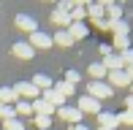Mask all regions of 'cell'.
Returning <instances> with one entry per match:
<instances>
[{
	"label": "cell",
	"mask_w": 133,
	"mask_h": 130,
	"mask_svg": "<svg viewBox=\"0 0 133 130\" xmlns=\"http://www.w3.org/2000/svg\"><path fill=\"white\" fill-rule=\"evenodd\" d=\"M14 92L19 100H27V103H33V100L41 98V92L33 87V81H19V84H14Z\"/></svg>",
	"instance_id": "obj_1"
},
{
	"label": "cell",
	"mask_w": 133,
	"mask_h": 130,
	"mask_svg": "<svg viewBox=\"0 0 133 130\" xmlns=\"http://www.w3.org/2000/svg\"><path fill=\"white\" fill-rule=\"evenodd\" d=\"M111 92H114V90L106 84V81H90V87H87V95L95 98L98 103H101V100H106V98H111Z\"/></svg>",
	"instance_id": "obj_2"
},
{
	"label": "cell",
	"mask_w": 133,
	"mask_h": 130,
	"mask_svg": "<svg viewBox=\"0 0 133 130\" xmlns=\"http://www.w3.org/2000/svg\"><path fill=\"white\" fill-rule=\"evenodd\" d=\"M57 117L63 122H68V125H82V111L79 109H71V106H63V109H57Z\"/></svg>",
	"instance_id": "obj_3"
},
{
	"label": "cell",
	"mask_w": 133,
	"mask_h": 130,
	"mask_svg": "<svg viewBox=\"0 0 133 130\" xmlns=\"http://www.w3.org/2000/svg\"><path fill=\"white\" fill-rule=\"evenodd\" d=\"M41 100H46L52 109H63V106H68V98H63L54 87H52V90H46V92H41Z\"/></svg>",
	"instance_id": "obj_4"
},
{
	"label": "cell",
	"mask_w": 133,
	"mask_h": 130,
	"mask_svg": "<svg viewBox=\"0 0 133 130\" xmlns=\"http://www.w3.org/2000/svg\"><path fill=\"white\" fill-rule=\"evenodd\" d=\"M76 109H79L82 114H101V103H98L95 98H90V95H82Z\"/></svg>",
	"instance_id": "obj_5"
},
{
	"label": "cell",
	"mask_w": 133,
	"mask_h": 130,
	"mask_svg": "<svg viewBox=\"0 0 133 130\" xmlns=\"http://www.w3.org/2000/svg\"><path fill=\"white\" fill-rule=\"evenodd\" d=\"M27 44L33 46V49H49V46H52V35L35 30V33H30V41H27Z\"/></svg>",
	"instance_id": "obj_6"
},
{
	"label": "cell",
	"mask_w": 133,
	"mask_h": 130,
	"mask_svg": "<svg viewBox=\"0 0 133 130\" xmlns=\"http://www.w3.org/2000/svg\"><path fill=\"white\" fill-rule=\"evenodd\" d=\"M109 76V87H130V79H128V70H111V73H106Z\"/></svg>",
	"instance_id": "obj_7"
},
{
	"label": "cell",
	"mask_w": 133,
	"mask_h": 130,
	"mask_svg": "<svg viewBox=\"0 0 133 130\" xmlns=\"http://www.w3.org/2000/svg\"><path fill=\"white\" fill-rule=\"evenodd\" d=\"M11 54L19 57V60H30V57L35 54V49H33L30 44H25V41H22V44H14V46H11Z\"/></svg>",
	"instance_id": "obj_8"
},
{
	"label": "cell",
	"mask_w": 133,
	"mask_h": 130,
	"mask_svg": "<svg viewBox=\"0 0 133 130\" xmlns=\"http://www.w3.org/2000/svg\"><path fill=\"white\" fill-rule=\"evenodd\" d=\"M101 62H103L106 73H111V70H125V65H122V57H119V54H106Z\"/></svg>",
	"instance_id": "obj_9"
},
{
	"label": "cell",
	"mask_w": 133,
	"mask_h": 130,
	"mask_svg": "<svg viewBox=\"0 0 133 130\" xmlns=\"http://www.w3.org/2000/svg\"><path fill=\"white\" fill-rule=\"evenodd\" d=\"M30 81H33V87H35L38 92H46V90H52V87H54V81H52L46 73H35Z\"/></svg>",
	"instance_id": "obj_10"
},
{
	"label": "cell",
	"mask_w": 133,
	"mask_h": 130,
	"mask_svg": "<svg viewBox=\"0 0 133 130\" xmlns=\"http://www.w3.org/2000/svg\"><path fill=\"white\" fill-rule=\"evenodd\" d=\"M16 27L25 30V33H35V30H38L35 19H33V16H27V14H19V16H16Z\"/></svg>",
	"instance_id": "obj_11"
},
{
	"label": "cell",
	"mask_w": 133,
	"mask_h": 130,
	"mask_svg": "<svg viewBox=\"0 0 133 130\" xmlns=\"http://www.w3.org/2000/svg\"><path fill=\"white\" fill-rule=\"evenodd\" d=\"M98 127H111V130H117V127H119V122H117V114L101 111V114H98Z\"/></svg>",
	"instance_id": "obj_12"
},
{
	"label": "cell",
	"mask_w": 133,
	"mask_h": 130,
	"mask_svg": "<svg viewBox=\"0 0 133 130\" xmlns=\"http://www.w3.org/2000/svg\"><path fill=\"white\" fill-rule=\"evenodd\" d=\"M68 35L74 38V44L82 41V38H87V25H84V22H74V25L68 27Z\"/></svg>",
	"instance_id": "obj_13"
},
{
	"label": "cell",
	"mask_w": 133,
	"mask_h": 130,
	"mask_svg": "<svg viewBox=\"0 0 133 130\" xmlns=\"http://www.w3.org/2000/svg\"><path fill=\"white\" fill-rule=\"evenodd\" d=\"M103 27H106V30H111L114 35H128V30H130L125 19H117V22H106Z\"/></svg>",
	"instance_id": "obj_14"
},
{
	"label": "cell",
	"mask_w": 133,
	"mask_h": 130,
	"mask_svg": "<svg viewBox=\"0 0 133 130\" xmlns=\"http://www.w3.org/2000/svg\"><path fill=\"white\" fill-rule=\"evenodd\" d=\"M16 92H14V87H0V103H5V106H14L16 103Z\"/></svg>",
	"instance_id": "obj_15"
},
{
	"label": "cell",
	"mask_w": 133,
	"mask_h": 130,
	"mask_svg": "<svg viewBox=\"0 0 133 130\" xmlns=\"http://www.w3.org/2000/svg\"><path fill=\"white\" fill-rule=\"evenodd\" d=\"M52 22H54V25H60L63 30H65V27H71V16L65 14V11H57V8L52 11Z\"/></svg>",
	"instance_id": "obj_16"
},
{
	"label": "cell",
	"mask_w": 133,
	"mask_h": 130,
	"mask_svg": "<svg viewBox=\"0 0 133 130\" xmlns=\"http://www.w3.org/2000/svg\"><path fill=\"white\" fill-rule=\"evenodd\" d=\"M71 25H74V22H84V16H87V5H84V3H76L74 5V11H71Z\"/></svg>",
	"instance_id": "obj_17"
},
{
	"label": "cell",
	"mask_w": 133,
	"mask_h": 130,
	"mask_svg": "<svg viewBox=\"0 0 133 130\" xmlns=\"http://www.w3.org/2000/svg\"><path fill=\"white\" fill-rule=\"evenodd\" d=\"M103 8H106V22H117V19H122V8H119V5L106 3Z\"/></svg>",
	"instance_id": "obj_18"
},
{
	"label": "cell",
	"mask_w": 133,
	"mask_h": 130,
	"mask_svg": "<svg viewBox=\"0 0 133 130\" xmlns=\"http://www.w3.org/2000/svg\"><path fill=\"white\" fill-rule=\"evenodd\" d=\"M90 76H92V81H103V76H106L103 62H92L90 65Z\"/></svg>",
	"instance_id": "obj_19"
},
{
	"label": "cell",
	"mask_w": 133,
	"mask_h": 130,
	"mask_svg": "<svg viewBox=\"0 0 133 130\" xmlns=\"http://www.w3.org/2000/svg\"><path fill=\"white\" fill-rule=\"evenodd\" d=\"M14 111L19 117H33V106H30L27 100H16V103H14Z\"/></svg>",
	"instance_id": "obj_20"
},
{
	"label": "cell",
	"mask_w": 133,
	"mask_h": 130,
	"mask_svg": "<svg viewBox=\"0 0 133 130\" xmlns=\"http://www.w3.org/2000/svg\"><path fill=\"white\" fill-rule=\"evenodd\" d=\"M52 44H57V46H74V38L68 35V30H60V33L52 38Z\"/></svg>",
	"instance_id": "obj_21"
},
{
	"label": "cell",
	"mask_w": 133,
	"mask_h": 130,
	"mask_svg": "<svg viewBox=\"0 0 133 130\" xmlns=\"http://www.w3.org/2000/svg\"><path fill=\"white\" fill-rule=\"evenodd\" d=\"M8 119H16V111H14V106H5V103H0V122H8Z\"/></svg>",
	"instance_id": "obj_22"
},
{
	"label": "cell",
	"mask_w": 133,
	"mask_h": 130,
	"mask_svg": "<svg viewBox=\"0 0 133 130\" xmlns=\"http://www.w3.org/2000/svg\"><path fill=\"white\" fill-rule=\"evenodd\" d=\"M114 49L122 54L125 49H130V41H128V35H114Z\"/></svg>",
	"instance_id": "obj_23"
},
{
	"label": "cell",
	"mask_w": 133,
	"mask_h": 130,
	"mask_svg": "<svg viewBox=\"0 0 133 130\" xmlns=\"http://www.w3.org/2000/svg\"><path fill=\"white\" fill-rule=\"evenodd\" d=\"M54 90H57V92H60L63 98H71L76 87H71V84H65V81H60V84H54Z\"/></svg>",
	"instance_id": "obj_24"
},
{
	"label": "cell",
	"mask_w": 133,
	"mask_h": 130,
	"mask_svg": "<svg viewBox=\"0 0 133 130\" xmlns=\"http://www.w3.org/2000/svg\"><path fill=\"white\" fill-rule=\"evenodd\" d=\"M35 127L38 130H52V117H35Z\"/></svg>",
	"instance_id": "obj_25"
},
{
	"label": "cell",
	"mask_w": 133,
	"mask_h": 130,
	"mask_svg": "<svg viewBox=\"0 0 133 130\" xmlns=\"http://www.w3.org/2000/svg\"><path fill=\"white\" fill-rule=\"evenodd\" d=\"M117 122H119V125H130L133 127V111H122V114H117Z\"/></svg>",
	"instance_id": "obj_26"
},
{
	"label": "cell",
	"mask_w": 133,
	"mask_h": 130,
	"mask_svg": "<svg viewBox=\"0 0 133 130\" xmlns=\"http://www.w3.org/2000/svg\"><path fill=\"white\" fill-rule=\"evenodd\" d=\"M3 130H25V125H22V119H8L3 122Z\"/></svg>",
	"instance_id": "obj_27"
},
{
	"label": "cell",
	"mask_w": 133,
	"mask_h": 130,
	"mask_svg": "<svg viewBox=\"0 0 133 130\" xmlns=\"http://www.w3.org/2000/svg\"><path fill=\"white\" fill-rule=\"evenodd\" d=\"M74 5H76V0H60V3H57V11L71 14V11H74Z\"/></svg>",
	"instance_id": "obj_28"
},
{
	"label": "cell",
	"mask_w": 133,
	"mask_h": 130,
	"mask_svg": "<svg viewBox=\"0 0 133 130\" xmlns=\"http://www.w3.org/2000/svg\"><path fill=\"white\" fill-rule=\"evenodd\" d=\"M119 57H122V65H125V68H133V49H125Z\"/></svg>",
	"instance_id": "obj_29"
},
{
	"label": "cell",
	"mask_w": 133,
	"mask_h": 130,
	"mask_svg": "<svg viewBox=\"0 0 133 130\" xmlns=\"http://www.w3.org/2000/svg\"><path fill=\"white\" fill-rule=\"evenodd\" d=\"M76 81H79V73H76V70H68V73H65V84H71V87H74Z\"/></svg>",
	"instance_id": "obj_30"
},
{
	"label": "cell",
	"mask_w": 133,
	"mask_h": 130,
	"mask_svg": "<svg viewBox=\"0 0 133 130\" xmlns=\"http://www.w3.org/2000/svg\"><path fill=\"white\" fill-rule=\"evenodd\" d=\"M125 111H133V95L125 98Z\"/></svg>",
	"instance_id": "obj_31"
},
{
	"label": "cell",
	"mask_w": 133,
	"mask_h": 130,
	"mask_svg": "<svg viewBox=\"0 0 133 130\" xmlns=\"http://www.w3.org/2000/svg\"><path fill=\"white\" fill-rule=\"evenodd\" d=\"M71 130H90V127H87V125H74Z\"/></svg>",
	"instance_id": "obj_32"
},
{
	"label": "cell",
	"mask_w": 133,
	"mask_h": 130,
	"mask_svg": "<svg viewBox=\"0 0 133 130\" xmlns=\"http://www.w3.org/2000/svg\"><path fill=\"white\" fill-rule=\"evenodd\" d=\"M128 70V79H130V84H133V68H125Z\"/></svg>",
	"instance_id": "obj_33"
},
{
	"label": "cell",
	"mask_w": 133,
	"mask_h": 130,
	"mask_svg": "<svg viewBox=\"0 0 133 130\" xmlns=\"http://www.w3.org/2000/svg\"><path fill=\"white\" fill-rule=\"evenodd\" d=\"M98 130H111V127H98Z\"/></svg>",
	"instance_id": "obj_34"
},
{
	"label": "cell",
	"mask_w": 133,
	"mask_h": 130,
	"mask_svg": "<svg viewBox=\"0 0 133 130\" xmlns=\"http://www.w3.org/2000/svg\"><path fill=\"white\" fill-rule=\"evenodd\" d=\"M130 95H133V84H130Z\"/></svg>",
	"instance_id": "obj_35"
}]
</instances>
